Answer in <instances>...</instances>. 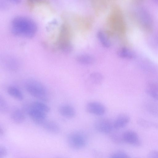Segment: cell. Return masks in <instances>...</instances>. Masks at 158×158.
I'll return each instance as SVG.
<instances>
[{
    "instance_id": "cell-1",
    "label": "cell",
    "mask_w": 158,
    "mask_h": 158,
    "mask_svg": "<svg viewBox=\"0 0 158 158\" xmlns=\"http://www.w3.org/2000/svg\"><path fill=\"white\" fill-rule=\"evenodd\" d=\"M10 29L15 35L30 37L36 32L37 27L35 23L31 19L25 16H19L12 20Z\"/></svg>"
},
{
    "instance_id": "cell-2",
    "label": "cell",
    "mask_w": 158,
    "mask_h": 158,
    "mask_svg": "<svg viewBox=\"0 0 158 158\" xmlns=\"http://www.w3.org/2000/svg\"><path fill=\"white\" fill-rule=\"evenodd\" d=\"M24 88L29 94L40 101L45 102L48 100V90L45 86L39 81L33 79H28L25 83Z\"/></svg>"
},
{
    "instance_id": "cell-3",
    "label": "cell",
    "mask_w": 158,
    "mask_h": 158,
    "mask_svg": "<svg viewBox=\"0 0 158 158\" xmlns=\"http://www.w3.org/2000/svg\"><path fill=\"white\" fill-rule=\"evenodd\" d=\"M69 146L75 150L81 149L85 147L87 143V138L84 133L76 131L70 133L67 139Z\"/></svg>"
},
{
    "instance_id": "cell-4",
    "label": "cell",
    "mask_w": 158,
    "mask_h": 158,
    "mask_svg": "<svg viewBox=\"0 0 158 158\" xmlns=\"http://www.w3.org/2000/svg\"><path fill=\"white\" fill-rule=\"evenodd\" d=\"M94 127L97 131L104 134H110L114 129L113 122L105 118L97 119L94 123Z\"/></svg>"
},
{
    "instance_id": "cell-5",
    "label": "cell",
    "mask_w": 158,
    "mask_h": 158,
    "mask_svg": "<svg viewBox=\"0 0 158 158\" xmlns=\"http://www.w3.org/2000/svg\"><path fill=\"white\" fill-rule=\"evenodd\" d=\"M85 110L88 113L98 116L103 115L106 112V108L104 105L95 101L88 102L86 105Z\"/></svg>"
},
{
    "instance_id": "cell-6",
    "label": "cell",
    "mask_w": 158,
    "mask_h": 158,
    "mask_svg": "<svg viewBox=\"0 0 158 158\" xmlns=\"http://www.w3.org/2000/svg\"><path fill=\"white\" fill-rule=\"evenodd\" d=\"M122 137L124 143L135 147L141 145L139 137L137 133L133 131L128 130L124 131L122 134Z\"/></svg>"
},
{
    "instance_id": "cell-7",
    "label": "cell",
    "mask_w": 158,
    "mask_h": 158,
    "mask_svg": "<svg viewBox=\"0 0 158 158\" xmlns=\"http://www.w3.org/2000/svg\"><path fill=\"white\" fill-rule=\"evenodd\" d=\"M27 114L33 122L37 125L42 126L47 120V114L32 108L31 106Z\"/></svg>"
},
{
    "instance_id": "cell-8",
    "label": "cell",
    "mask_w": 158,
    "mask_h": 158,
    "mask_svg": "<svg viewBox=\"0 0 158 158\" xmlns=\"http://www.w3.org/2000/svg\"><path fill=\"white\" fill-rule=\"evenodd\" d=\"M58 110L62 116L67 118H73L76 114L74 108L68 104H63L60 105L58 108Z\"/></svg>"
},
{
    "instance_id": "cell-9",
    "label": "cell",
    "mask_w": 158,
    "mask_h": 158,
    "mask_svg": "<svg viewBox=\"0 0 158 158\" xmlns=\"http://www.w3.org/2000/svg\"><path fill=\"white\" fill-rule=\"evenodd\" d=\"M130 120L129 116L125 114H121L118 115L113 122L114 129L118 130L125 127Z\"/></svg>"
},
{
    "instance_id": "cell-10",
    "label": "cell",
    "mask_w": 158,
    "mask_h": 158,
    "mask_svg": "<svg viewBox=\"0 0 158 158\" xmlns=\"http://www.w3.org/2000/svg\"><path fill=\"white\" fill-rule=\"evenodd\" d=\"M25 114L22 109L15 108L10 113V117L11 120L16 124H21L24 121L25 119Z\"/></svg>"
},
{
    "instance_id": "cell-11",
    "label": "cell",
    "mask_w": 158,
    "mask_h": 158,
    "mask_svg": "<svg viewBox=\"0 0 158 158\" xmlns=\"http://www.w3.org/2000/svg\"><path fill=\"white\" fill-rule=\"evenodd\" d=\"M42 126L45 131L52 134H57L60 131L59 125L53 121L46 120Z\"/></svg>"
},
{
    "instance_id": "cell-12",
    "label": "cell",
    "mask_w": 158,
    "mask_h": 158,
    "mask_svg": "<svg viewBox=\"0 0 158 158\" xmlns=\"http://www.w3.org/2000/svg\"><path fill=\"white\" fill-rule=\"evenodd\" d=\"M8 94L19 101L23 100L24 98L23 95L21 90L17 87L14 86H8L7 89Z\"/></svg>"
},
{
    "instance_id": "cell-13",
    "label": "cell",
    "mask_w": 158,
    "mask_h": 158,
    "mask_svg": "<svg viewBox=\"0 0 158 158\" xmlns=\"http://www.w3.org/2000/svg\"><path fill=\"white\" fill-rule=\"evenodd\" d=\"M77 61L80 63L85 65H90L94 62V59L91 55L83 54L77 56L76 58Z\"/></svg>"
},
{
    "instance_id": "cell-14",
    "label": "cell",
    "mask_w": 158,
    "mask_h": 158,
    "mask_svg": "<svg viewBox=\"0 0 158 158\" xmlns=\"http://www.w3.org/2000/svg\"><path fill=\"white\" fill-rule=\"evenodd\" d=\"M32 108L36 109L46 114L50 112L49 107L44 102L40 101H35L31 103Z\"/></svg>"
},
{
    "instance_id": "cell-15",
    "label": "cell",
    "mask_w": 158,
    "mask_h": 158,
    "mask_svg": "<svg viewBox=\"0 0 158 158\" xmlns=\"http://www.w3.org/2000/svg\"><path fill=\"white\" fill-rule=\"evenodd\" d=\"M89 78L91 82L96 85L101 84L104 80L103 75L98 72H94L91 73L89 75Z\"/></svg>"
},
{
    "instance_id": "cell-16",
    "label": "cell",
    "mask_w": 158,
    "mask_h": 158,
    "mask_svg": "<svg viewBox=\"0 0 158 158\" xmlns=\"http://www.w3.org/2000/svg\"><path fill=\"white\" fill-rule=\"evenodd\" d=\"M98 37L102 44L105 47L108 48L110 46V42L106 35L102 31H99L97 33Z\"/></svg>"
},
{
    "instance_id": "cell-17",
    "label": "cell",
    "mask_w": 158,
    "mask_h": 158,
    "mask_svg": "<svg viewBox=\"0 0 158 158\" xmlns=\"http://www.w3.org/2000/svg\"><path fill=\"white\" fill-rule=\"evenodd\" d=\"M109 134L110 139L113 143L117 144L124 143L122 134H121L116 132H113L112 131Z\"/></svg>"
},
{
    "instance_id": "cell-18",
    "label": "cell",
    "mask_w": 158,
    "mask_h": 158,
    "mask_svg": "<svg viewBox=\"0 0 158 158\" xmlns=\"http://www.w3.org/2000/svg\"><path fill=\"white\" fill-rule=\"evenodd\" d=\"M9 110V105L5 98L2 96H0V112L2 114H5Z\"/></svg>"
},
{
    "instance_id": "cell-19",
    "label": "cell",
    "mask_w": 158,
    "mask_h": 158,
    "mask_svg": "<svg viewBox=\"0 0 158 158\" xmlns=\"http://www.w3.org/2000/svg\"><path fill=\"white\" fill-rule=\"evenodd\" d=\"M118 56L123 58H131L133 56L132 52L126 48H122L119 50L117 52Z\"/></svg>"
},
{
    "instance_id": "cell-20",
    "label": "cell",
    "mask_w": 158,
    "mask_h": 158,
    "mask_svg": "<svg viewBox=\"0 0 158 158\" xmlns=\"http://www.w3.org/2000/svg\"><path fill=\"white\" fill-rule=\"evenodd\" d=\"M110 158H131L128 155L123 151H117L113 154Z\"/></svg>"
},
{
    "instance_id": "cell-21",
    "label": "cell",
    "mask_w": 158,
    "mask_h": 158,
    "mask_svg": "<svg viewBox=\"0 0 158 158\" xmlns=\"http://www.w3.org/2000/svg\"><path fill=\"white\" fill-rule=\"evenodd\" d=\"M146 93L154 99L158 101V92L147 88L146 89Z\"/></svg>"
},
{
    "instance_id": "cell-22",
    "label": "cell",
    "mask_w": 158,
    "mask_h": 158,
    "mask_svg": "<svg viewBox=\"0 0 158 158\" xmlns=\"http://www.w3.org/2000/svg\"><path fill=\"white\" fill-rule=\"evenodd\" d=\"M148 88L158 92V84L153 82H149L148 84Z\"/></svg>"
},
{
    "instance_id": "cell-23",
    "label": "cell",
    "mask_w": 158,
    "mask_h": 158,
    "mask_svg": "<svg viewBox=\"0 0 158 158\" xmlns=\"http://www.w3.org/2000/svg\"><path fill=\"white\" fill-rule=\"evenodd\" d=\"M7 148L4 146H1L0 147V158H4L7 154Z\"/></svg>"
},
{
    "instance_id": "cell-24",
    "label": "cell",
    "mask_w": 158,
    "mask_h": 158,
    "mask_svg": "<svg viewBox=\"0 0 158 158\" xmlns=\"http://www.w3.org/2000/svg\"><path fill=\"white\" fill-rule=\"evenodd\" d=\"M148 156L149 158H158V151L153 150L150 151Z\"/></svg>"
},
{
    "instance_id": "cell-25",
    "label": "cell",
    "mask_w": 158,
    "mask_h": 158,
    "mask_svg": "<svg viewBox=\"0 0 158 158\" xmlns=\"http://www.w3.org/2000/svg\"><path fill=\"white\" fill-rule=\"evenodd\" d=\"M4 134V130L3 128L1 126L0 127V136H3Z\"/></svg>"
},
{
    "instance_id": "cell-26",
    "label": "cell",
    "mask_w": 158,
    "mask_h": 158,
    "mask_svg": "<svg viewBox=\"0 0 158 158\" xmlns=\"http://www.w3.org/2000/svg\"><path fill=\"white\" fill-rule=\"evenodd\" d=\"M56 158H61V157H57Z\"/></svg>"
},
{
    "instance_id": "cell-27",
    "label": "cell",
    "mask_w": 158,
    "mask_h": 158,
    "mask_svg": "<svg viewBox=\"0 0 158 158\" xmlns=\"http://www.w3.org/2000/svg\"></svg>"
}]
</instances>
